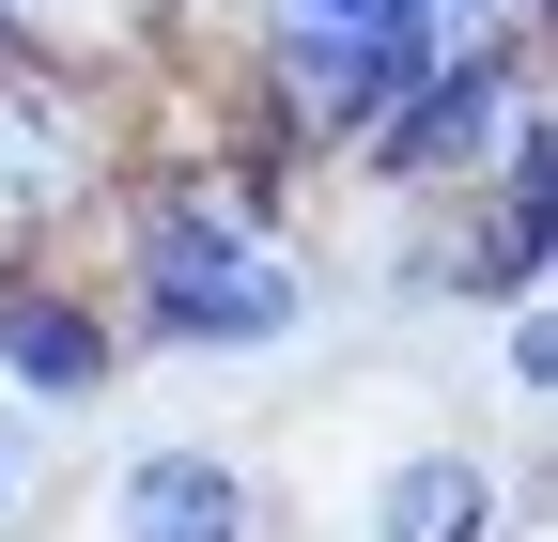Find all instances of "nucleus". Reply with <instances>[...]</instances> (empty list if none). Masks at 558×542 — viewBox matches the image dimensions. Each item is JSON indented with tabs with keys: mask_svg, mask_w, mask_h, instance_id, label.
Returning a JSON list of instances; mask_svg holds the SVG:
<instances>
[{
	"mask_svg": "<svg viewBox=\"0 0 558 542\" xmlns=\"http://www.w3.org/2000/svg\"><path fill=\"white\" fill-rule=\"evenodd\" d=\"M279 201H295V156H264L233 124V156H171V171H109V310H124V357H279L311 342V248L279 233Z\"/></svg>",
	"mask_w": 558,
	"mask_h": 542,
	"instance_id": "f257e3e1",
	"label": "nucleus"
},
{
	"mask_svg": "<svg viewBox=\"0 0 558 542\" xmlns=\"http://www.w3.org/2000/svg\"><path fill=\"white\" fill-rule=\"evenodd\" d=\"M543 94V47H527V16H481V32H450L418 78L341 140V171H357L373 201H435V186H481V156H497V124Z\"/></svg>",
	"mask_w": 558,
	"mask_h": 542,
	"instance_id": "f03ea898",
	"label": "nucleus"
},
{
	"mask_svg": "<svg viewBox=\"0 0 558 542\" xmlns=\"http://www.w3.org/2000/svg\"><path fill=\"white\" fill-rule=\"evenodd\" d=\"M109 171H124L109 94L78 78V62L16 47V62H0V248H47L62 218H94V201H109Z\"/></svg>",
	"mask_w": 558,
	"mask_h": 542,
	"instance_id": "7ed1b4c3",
	"label": "nucleus"
},
{
	"mask_svg": "<svg viewBox=\"0 0 558 542\" xmlns=\"http://www.w3.org/2000/svg\"><path fill=\"white\" fill-rule=\"evenodd\" d=\"M124 310L109 280H78V263H47V248H0V403H32V419H94V403L124 387Z\"/></svg>",
	"mask_w": 558,
	"mask_h": 542,
	"instance_id": "20e7f679",
	"label": "nucleus"
},
{
	"mask_svg": "<svg viewBox=\"0 0 558 542\" xmlns=\"http://www.w3.org/2000/svg\"><path fill=\"white\" fill-rule=\"evenodd\" d=\"M109 542H264V465L233 434H140L109 465Z\"/></svg>",
	"mask_w": 558,
	"mask_h": 542,
	"instance_id": "39448f33",
	"label": "nucleus"
},
{
	"mask_svg": "<svg viewBox=\"0 0 558 542\" xmlns=\"http://www.w3.org/2000/svg\"><path fill=\"white\" fill-rule=\"evenodd\" d=\"M357 542H512V465L481 449V434H418V449L373 465Z\"/></svg>",
	"mask_w": 558,
	"mask_h": 542,
	"instance_id": "423d86ee",
	"label": "nucleus"
},
{
	"mask_svg": "<svg viewBox=\"0 0 558 542\" xmlns=\"http://www.w3.org/2000/svg\"><path fill=\"white\" fill-rule=\"evenodd\" d=\"M497 387L512 403H558V295H512L497 310Z\"/></svg>",
	"mask_w": 558,
	"mask_h": 542,
	"instance_id": "0eeeda50",
	"label": "nucleus"
},
{
	"mask_svg": "<svg viewBox=\"0 0 558 542\" xmlns=\"http://www.w3.org/2000/svg\"><path fill=\"white\" fill-rule=\"evenodd\" d=\"M32 527H47V419L0 403V542H32Z\"/></svg>",
	"mask_w": 558,
	"mask_h": 542,
	"instance_id": "6e6552de",
	"label": "nucleus"
},
{
	"mask_svg": "<svg viewBox=\"0 0 558 542\" xmlns=\"http://www.w3.org/2000/svg\"><path fill=\"white\" fill-rule=\"evenodd\" d=\"M264 16H295V32H388L403 0H264Z\"/></svg>",
	"mask_w": 558,
	"mask_h": 542,
	"instance_id": "1a4fd4ad",
	"label": "nucleus"
},
{
	"mask_svg": "<svg viewBox=\"0 0 558 542\" xmlns=\"http://www.w3.org/2000/svg\"><path fill=\"white\" fill-rule=\"evenodd\" d=\"M435 16H450V32H481V16H527V0H435Z\"/></svg>",
	"mask_w": 558,
	"mask_h": 542,
	"instance_id": "9d476101",
	"label": "nucleus"
},
{
	"mask_svg": "<svg viewBox=\"0 0 558 542\" xmlns=\"http://www.w3.org/2000/svg\"><path fill=\"white\" fill-rule=\"evenodd\" d=\"M16 47H47V32H32V0H0V62H16Z\"/></svg>",
	"mask_w": 558,
	"mask_h": 542,
	"instance_id": "9b49d317",
	"label": "nucleus"
}]
</instances>
